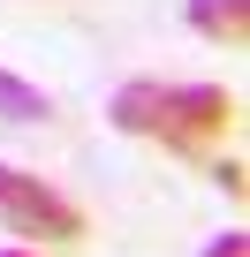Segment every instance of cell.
Masks as SVG:
<instances>
[{
  "label": "cell",
  "mask_w": 250,
  "mask_h": 257,
  "mask_svg": "<svg viewBox=\"0 0 250 257\" xmlns=\"http://www.w3.org/2000/svg\"><path fill=\"white\" fill-rule=\"evenodd\" d=\"M205 257H250V234H242V227H227V234H212V242H205Z\"/></svg>",
  "instance_id": "8992f818"
},
{
  "label": "cell",
  "mask_w": 250,
  "mask_h": 257,
  "mask_svg": "<svg viewBox=\"0 0 250 257\" xmlns=\"http://www.w3.org/2000/svg\"><path fill=\"white\" fill-rule=\"evenodd\" d=\"M190 31L227 46V53H242L250 46V0H190Z\"/></svg>",
  "instance_id": "3957f363"
},
{
  "label": "cell",
  "mask_w": 250,
  "mask_h": 257,
  "mask_svg": "<svg viewBox=\"0 0 250 257\" xmlns=\"http://www.w3.org/2000/svg\"><path fill=\"white\" fill-rule=\"evenodd\" d=\"M227 121H235V91H220V83H159V98H152V144L197 159V152H212L227 137Z\"/></svg>",
  "instance_id": "6da1fadb"
},
{
  "label": "cell",
  "mask_w": 250,
  "mask_h": 257,
  "mask_svg": "<svg viewBox=\"0 0 250 257\" xmlns=\"http://www.w3.org/2000/svg\"><path fill=\"white\" fill-rule=\"evenodd\" d=\"M0 219L16 234H38V242H76L84 234V204H68L53 182H38L8 159H0Z\"/></svg>",
  "instance_id": "7a4b0ae2"
},
{
  "label": "cell",
  "mask_w": 250,
  "mask_h": 257,
  "mask_svg": "<svg viewBox=\"0 0 250 257\" xmlns=\"http://www.w3.org/2000/svg\"><path fill=\"white\" fill-rule=\"evenodd\" d=\"M0 257H38V249H0Z\"/></svg>",
  "instance_id": "52a82bcc"
},
{
  "label": "cell",
  "mask_w": 250,
  "mask_h": 257,
  "mask_svg": "<svg viewBox=\"0 0 250 257\" xmlns=\"http://www.w3.org/2000/svg\"><path fill=\"white\" fill-rule=\"evenodd\" d=\"M46 113H53V106H46L38 83H23V76L0 68V121H46Z\"/></svg>",
  "instance_id": "277c9868"
},
{
  "label": "cell",
  "mask_w": 250,
  "mask_h": 257,
  "mask_svg": "<svg viewBox=\"0 0 250 257\" xmlns=\"http://www.w3.org/2000/svg\"><path fill=\"white\" fill-rule=\"evenodd\" d=\"M212 182H220L227 197H242V189H250V174H242V159H235V152H227V159H212Z\"/></svg>",
  "instance_id": "5b68a950"
}]
</instances>
